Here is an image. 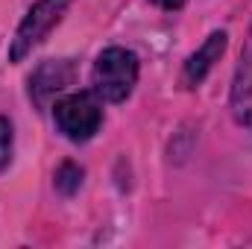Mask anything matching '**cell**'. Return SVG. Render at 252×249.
<instances>
[{
  "label": "cell",
  "mask_w": 252,
  "mask_h": 249,
  "mask_svg": "<svg viewBox=\"0 0 252 249\" xmlns=\"http://www.w3.org/2000/svg\"><path fill=\"white\" fill-rule=\"evenodd\" d=\"M141 64L138 56L126 47H106L91 67L94 94L106 103H124L138 85Z\"/></svg>",
  "instance_id": "cell-1"
},
{
  "label": "cell",
  "mask_w": 252,
  "mask_h": 249,
  "mask_svg": "<svg viewBox=\"0 0 252 249\" xmlns=\"http://www.w3.org/2000/svg\"><path fill=\"white\" fill-rule=\"evenodd\" d=\"M53 121L59 126L67 141L73 144H85L97 135V129L103 124V106L100 97L91 91H76V94H64L62 100H56L53 106Z\"/></svg>",
  "instance_id": "cell-2"
},
{
  "label": "cell",
  "mask_w": 252,
  "mask_h": 249,
  "mask_svg": "<svg viewBox=\"0 0 252 249\" xmlns=\"http://www.w3.org/2000/svg\"><path fill=\"white\" fill-rule=\"evenodd\" d=\"M67 6H70V0H38V3H32V9L24 15L15 38L9 44V62H21L24 56H30L50 35V30L62 21Z\"/></svg>",
  "instance_id": "cell-3"
},
{
  "label": "cell",
  "mask_w": 252,
  "mask_h": 249,
  "mask_svg": "<svg viewBox=\"0 0 252 249\" xmlns=\"http://www.w3.org/2000/svg\"><path fill=\"white\" fill-rule=\"evenodd\" d=\"M73 79H76V67L70 59L41 62L30 76V100L35 106H47L56 94H62L73 85Z\"/></svg>",
  "instance_id": "cell-4"
},
{
  "label": "cell",
  "mask_w": 252,
  "mask_h": 249,
  "mask_svg": "<svg viewBox=\"0 0 252 249\" xmlns=\"http://www.w3.org/2000/svg\"><path fill=\"white\" fill-rule=\"evenodd\" d=\"M232 115L238 124L252 132V24L250 35L244 41V50H241L235 79H232Z\"/></svg>",
  "instance_id": "cell-5"
},
{
  "label": "cell",
  "mask_w": 252,
  "mask_h": 249,
  "mask_svg": "<svg viewBox=\"0 0 252 249\" xmlns=\"http://www.w3.org/2000/svg\"><path fill=\"white\" fill-rule=\"evenodd\" d=\"M226 44H229V35H226L223 30L211 32V35L199 44V50L188 56V62L182 67V85H185V88L202 85V79L208 76V70L214 67V62H220V56L226 53Z\"/></svg>",
  "instance_id": "cell-6"
},
{
  "label": "cell",
  "mask_w": 252,
  "mask_h": 249,
  "mask_svg": "<svg viewBox=\"0 0 252 249\" xmlns=\"http://www.w3.org/2000/svg\"><path fill=\"white\" fill-rule=\"evenodd\" d=\"M82 185V167L79 164H73V161H64L62 167L56 170V190L64 193V196H70V193H76Z\"/></svg>",
  "instance_id": "cell-7"
},
{
  "label": "cell",
  "mask_w": 252,
  "mask_h": 249,
  "mask_svg": "<svg viewBox=\"0 0 252 249\" xmlns=\"http://www.w3.org/2000/svg\"><path fill=\"white\" fill-rule=\"evenodd\" d=\"M12 150H15V132L12 121L0 115V170H6L12 164Z\"/></svg>",
  "instance_id": "cell-8"
},
{
  "label": "cell",
  "mask_w": 252,
  "mask_h": 249,
  "mask_svg": "<svg viewBox=\"0 0 252 249\" xmlns=\"http://www.w3.org/2000/svg\"><path fill=\"white\" fill-rule=\"evenodd\" d=\"M153 3H156V6H161V9H170V12H173V9H182L188 0H153Z\"/></svg>",
  "instance_id": "cell-9"
}]
</instances>
